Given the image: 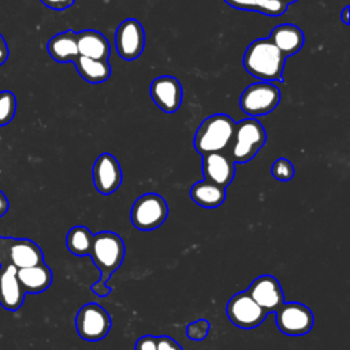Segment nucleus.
I'll use <instances>...</instances> for the list:
<instances>
[{"instance_id": "32", "label": "nucleus", "mask_w": 350, "mask_h": 350, "mask_svg": "<svg viewBox=\"0 0 350 350\" xmlns=\"http://www.w3.org/2000/svg\"><path fill=\"white\" fill-rule=\"evenodd\" d=\"M10 208V202H8V198L5 197V194L0 190V217L4 216L7 213Z\"/></svg>"}, {"instance_id": "16", "label": "nucleus", "mask_w": 350, "mask_h": 350, "mask_svg": "<svg viewBox=\"0 0 350 350\" xmlns=\"http://www.w3.org/2000/svg\"><path fill=\"white\" fill-rule=\"evenodd\" d=\"M16 272L18 269L12 265H0V305L10 312L18 310L26 295Z\"/></svg>"}, {"instance_id": "13", "label": "nucleus", "mask_w": 350, "mask_h": 350, "mask_svg": "<svg viewBox=\"0 0 350 350\" xmlns=\"http://www.w3.org/2000/svg\"><path fill=\"white\" fill-rule=\"evenodd\" d=\"M246 291L267 313L275 312L284 302L282 286L272 275H261L256 278Z\"/></svg>"}, {"instance_id": "24", "label": "nucleus", "mask_w": 350, "mask_h": 350, "mask_svg": "<svg viewBox=\"0 0 350 350\" xmlns=\"http://www.w3.org/2000/svg\"><path fill=\"white\" fill-rule=\"evenodd\" d=\"M93 245V234L85 226H75L72 227L66 237V246L67 249L78 257L89 256L92 252Z\"/></svg>"}, {"instance_id": "4", "label": "nucleus", "mask_w": 350, "mask_h": 350, "mask_svg": "<svg viewBox=\"0 0 350 350\" xmlns=\"http://www.w3.org/2000/svg\"><path fill=\"white\" fill-rule=\"evenodd\" d=\"M265 141L267 133L262 124L254 118L243 119L235 124L228 154L235 164H245L257 154Z\"/></svg>"}, {"instance_id": "10", "label": "nucleus", "mask_w": 350, "mask_h": 350, "mask_svg": "<svg viewBox=\"0 0 350 350\" xmlns=\"http://www.w3.org/2000/svg\"><path fill=\"white\" fill-rule=\"evenodd\" d=\"M278 328L291 336L308 334L314 323L312 310L301 302H283L275 310Z\"/></svg>"}, {"instance_id": "15", "label": "nucleus", "mask_w": 350, "mask_h": 350, "mask_svg": "<svg viewBox=\"0 0 350 350\" xmlns=\"http://www.w3.org/2000/svg\"><path fill=\"white\" fill-rule=\"evenodd\" d=\"M204 179L221 187H227L235 176V163L226 152H215L202 156Z\"/></svg>"}, {"instance_id": "17", "label": "nucleus", "mask_w": 350, "mask_h": 350, "mask_svg": "<svg viewBox=\"0 0 350 350\" xmlns=\"http://www.w3.org/2000/svg\"><path fill=\"white\" fill-rule=\"evenodd\" d=\"M268 40L282 52L284 57L297 53L305 41L302 30L291 23H282L273 27Z\"/></svg>"}, {"instance_id": "5", "label": "nucleus", "mask_w": 350, "mask_h": 350, "mask_svg": "<svg viewBox=\"0 0 350 350\" xmlns=\"http://www.w3.org/2000/svg\"><path fill=\"white\" fill-rule=\"evenodd\" d=\"M41 262H44V253L34 241L0 237V265H12L21 269Z\"/></svg>"}, {"instance_id": "6", "label": "nucleus", "mask_w": 350, "mask_h": 350, "mask_svg": "<svg viewBox=\"0 0 350 350\" xmlns=\"http://www.w3.org/2000/svg\"><path fill=\"white\" fill-rule=\"evenodd\" d=\"M168 216L165 200L156 193L139 196L130 211V220L137 230L152 231L160 227Z\"/></svg>"}, {"instance_id": "23", "label": "nucleus", "mask_w": 350, "mask_h": 350, "mask_svg": "<svg viewBox=\"0 0 350 350\" xmlns=\"http://www.w3.org/2000/svg\"><path fill=\"white\" fill-rule=\"evenodd\" d=\"M230 7L245 11H256L268 16H279L287 10L282 0H224Z\"/></svg>"}, {"instance_id": "1", "label": "nucleus", "mask_w": 350, "mask_h": 350, "mask_svg": "<svg viewBox=\"0 0 350 350\" xmlns=\"http://www.w3.org/2000/svg\"><path fill=\"white\" fill-rule=\"evenodd\" d=\"M126 254L124 242L120 235L112 231H100L93 235L90 257L101 272L100 279L92 284L90 290L98 297H107L112 293V287L107 286L112 273L122 265Z\"/></svg>"}, {"instance_id": "19", "label": "nucleus", "mask_w": 350, "mask_h": 350, "mask_svg": "<svg viewBox=\"0 0 350 350\" xmlns=\"http://www.w3.org/2000/svg\"><path fill=\"white\" fill-rule=\"evenodd\" d=\"M77 46L78 53L85 57L108 60L111 53V46L104 34L96 30H82L77 33Z\"/></svg>"}, {"instance_id": "31", "label": "nucleus", "mask_w": 350, "mask_h": 350, "mask_svg": "<svg viewBox=\"0 0 350 350\" xmlns=\"http://www.w3.org/2000/svg\"><path fill=\"white\" fill-rule=\"evenodd\" d=\"M8 56H10L8 45L5 42V38L0 34V66L8 60Z\"/></svg>"}, {"instance_id": "3", "label": "nucleus", "mask_w": 350, "mask_h": 350, "mask_svg": "<svg viewBox=\"0 0 350 350\" xmlns=\"http://www.w3.org/2000/svg\"><path fill=\"white\" fill-rule=\"evenodd\" d=\"M235 122L226 113H213L204 119L194 135V149L200 154L226 152L231 145Z\"/></svg>"}, {"instance_id": "20", "label": "nucleus", "mask_w": 350, "mask_h": 350, "mask_svg": "<svg viewBox=\"0 0 350 350\" xmlns=\"http://www.w3.org/2000/svg\"><path fill=\"white\" fill-rule=\"evenodd\" d=\"M46 51L57 63H72V60L79 55L77 46V33L72 30H66L55 34L48 41Z\"/></svg>"}, {"instance_id": "33", "label": "nucleus", "mask_w": 350, "mask_h": 350, "mask_svg": "<svg viewBox=\"0 0 350 350\" xmlns=\"http://www.w3.org/2000/svg\"><path fill=\"white\" fill-rule=\"evenodd\" d=\"M340 21L347 26L350 23V8L349 5H346L343 10H342V14H340Z\"/></svg>"}, {"instance_id": "25", "label": "nucleus", "mask_w": 350, "mask_h": 350, "mask_svg": "<svg viewBox=\"0 0 350 350\" xmlns=\"http://www.w3.org/2000/svg\"><path fill=\"white\" fill-rule=\"evenodd\" d=\"M16 97L10 90L0 92V127L7 126L15 116Z\"/></svg>"}, {"instance_id": "2", "label": "nucleus", "mask_w": 350, "mask_h": 350, "mask_svg": "<svg viewBox=\"0 0 350 350\" xmlns=\"http://www.w3.org/2000/svg\"><path fill=\"white\" fill-rule=\"evenodd\" d=\"M284 62L286 57L268 38L254 40L243 55L245 70L264 82L282 81Z\"/></svg>"}, {"instance_id": "8", "label": "nucleus", "mask_w": 350, "mask_h": 350, "mask_svg": "<svg viewBox=\"0 0 350 350\" xmlns=\"http://www.w3.org/2000/svg\"><path fill=\"white\" fill-rule=\"evenodd\" d=\"M112 325L109 313L98 304H85L75 316L78 335L88 342H97L107 336Z\"/></svg>"}, {"instance_id": "11", "label": "nucleus", "mask_w": 350, "mask_h": 350, "mask_svg": "<svg viewBox=\"0 0 350 350\" xmlns=\"http://www.w3.org/2000/svg\"><path fill=\"white\" fill-rule=\"evenodd\" d=\"M115 46L122 59H137L145 46V31L142 25L133 18L123 21L115 31Z\"/></svg>"}, {"instance_id": "9", "label": "nucleus", "mask_w": 350, "mask_h": 350, "mask_svg": "<svg viewBox=\"0 0 350 350\" xmlns=\"http://www.w3.org/2000/svg\"><path fill=\"white\" fill-rule=\"evenodd\" d=\"M226 314L228 320L242 329H253L258 327L268 313L260 308L247 291H239L234 294L226 306Z\"/></svg>"}, {"instance_id": "29", "label": "nucleus", "mask_w": 350, "mask_h": 350, "mask_svg": "<svg viewBox=\"0 0 350 350\" xmlns=\"http://www.w3.org/2000/svg\"><path fill=\"white\" fill-rule=\"evenodd\" d=\"M135 350H157V339L152 335L141 336L135 343Z\"/></svg>"}, {"instance_id": "22", "label": "nucleus", "mask_w": 350, "mask_h": 350, "mask_svg": "<svg viewBox=\"0 0 350 350\" xmlns=\"http://www.w3.org/2000/svg\"><path fill=\"white\" fill-rule=\"evenodd\" d=\"M72 64L78 74L89 83H103L111 77V64L108 60H97L78 55Z\"/></svg>"}, {"instance_id": "14", "label": "nucleus", "mask_w": 350, "mask_h": 350, "mask_svg": "<svg viewBox=\"0 0 350 350\" xmlns=\"http://www.w3.org/2000/svg\"><path fill=\"white\" fill-rule=\"evenodd\" d=\"M149 93L154 104L167 113H174L182 104V85L175 77L161 75L154 78Z\"/></svg>"}, {"instance_id": "34", "label": "nucleus", "mask_w": 350, "mask_h": 350, "mask_svg": "<svg viewBox=\"0 0 350 350\" xmlns=\"http://www.w3.org/2000/svg\"><path fill=\"white\" fill-rule=\"evenodd\" d=\"M282 1L288 5V4H291V3H294V1H297V0H282Z\"/></svg>"}, {"instance_id": "28", "label": "nucleus", "mask_w": 350, "mask_h": 350, "mask_svg": "<svg viewBox=\"0 0 350 350\" xmlns=\"http://www.w3.org/2000/svg\"><path fill=\"white\" fill-rule=\"evenodd\" d=\"M156 339H157V350H183L182 346L171 336L161 335V336H156Z\"/></svg>"}, {"instance_id": "27", "label": "nucleus", "mask_w": 350, "mask_h": 350, "mask_svg": "<svg viewBox=\"0 0 350 350\" xmlns=\"http://www.w3.org/2000/svg\"><path fill=\"white\" fill-rule=\"evenodd\" d=\"M211 331V323L205 319H198L186 327V335L194 342L204 340Z\"/></svg>"}, {"instance_id": "30", "label": "nucleus", "mask_w": 350, "mask_h": 350, "mask_svg": "<svg viewBox=\"0 0 350 350\" xmlns=\"http://www.w3.org/2000/svg\"><path fill=\"white\" fill-rule=\"evenodd\" d=\"M45 7L56 11H63L70 8L75 0H40Z\"/></svg>"}, {"instance_id": "21", "label": "nucleus", "mask_w": 350, "mask_h": 350, "mask_svg": "<svg viewBox=\"0 0 350 350\" xmlns=\"http://www.w3.org/2000/svg\"><path fill=\"white\" fill-rule=\"evenodd\" d=\"M190 197L197 205L206 209H213L224 202L226 189L204 179L191 186Z\"/></svg>"}, {"instance_id": "18", "label": "nucleus", "mask_w": 350, "mask_h": 350, "mask_svg": "<svg viewBox=\"0 0 350 350\" xmlns=\"http://www.w3.org/2000/svg\"><path fill=\"white\" fill-rule=\"evenodd\" d=\"M18 280L26 294H38L52 284V269L44 262L21 268L16 272Z\"/></svg>"}, {"instance_id": "7", "label": "nucleus", "mask_w": 350, "mask_h": 350, "mask_svg": "<svg viewBox=\"0 0 350 350\" xmlns=\"http://www.w3.org/2000/svg\"><path fill=\"white\" fill-rule=\"evenodd\" d=\"M280 101V90L272 82H254L239 97L241 109L250 118L262 116L273 111Z\"/></svg>"}, {"instance_id": "12", "label": "nucleus", "mask_w": 350, "mask_h": 350, "mask_svg": "<svg viewBox=\"0 0 350 350\" xmlns=\"http://www.w3.org/2000/svg\"><path fill=\"white\" fill-rule=\"evenodd\" d=\"M93 183L100 194L108 196L122 185L123 174L119 161L111 153H101L93 164Z\"/></svg>"}, {"instance_id": "26", "label": "nucleus", "mask_w": 350, "mask_h": 350, "mask_svg": "<svg viewBox=\"0 0 350 350\" xmlns=\"http://www.w3.org/2000/svg\"><path fill=\"white\" fill-rule=\"evenodd\" d=\"M271 175L279 182H288L294 176V165L286 157H279L271 167Z\"/></svg>"}]
</instances>
